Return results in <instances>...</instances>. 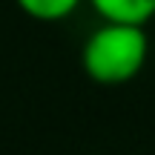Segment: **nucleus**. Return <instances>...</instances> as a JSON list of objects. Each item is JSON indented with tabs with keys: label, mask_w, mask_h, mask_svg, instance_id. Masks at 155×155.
Here are the masks:
<instances>
[{
	"label": "nucleus",
	"mask_w": 155,
	"mask_h": 155,
	"mask_svg": "<svg viewBox=\"0 0 155 155\" xmlns=\"http://www.w3.org/2000/svg\"><path fill=\"white\" fill-rule=\"evenodd\" d=\"M150 58V35L141 23L101 20L86 35L81 66L98 86H124L135 81Z\"/></svg>",
	"instance_id": "1"
},
{
	"label": "nucleus",
	"mask_w": 155,
	"mask_h": 155,
	"mask_svg": "<svg viewBox=\"0 0 155 155\" xmlns=\"http://www.w3.org/2000/svg\"><path fill=\"white\" fill-rule=\"evenodd\" d=\"M101 20H121V23H147L155 17V0H86Z\"/></svg>",
	"instance_id": "2"
},
{
	"label": "nucleus",
	"mask_w": 155,
	"mask_h": 155,
	"mask_svg": "<svg viewBox=\"0 0 155 155\" xmlns=\"http://www.w3.org/2000/svg\"><path fill=\"white\" fill-rule=\"evenodd\" d=\"M17 9L38 23H61L81 9L83 0H15Z\"/></svg>",
	"instance_id": "3"
}]
</instances>
